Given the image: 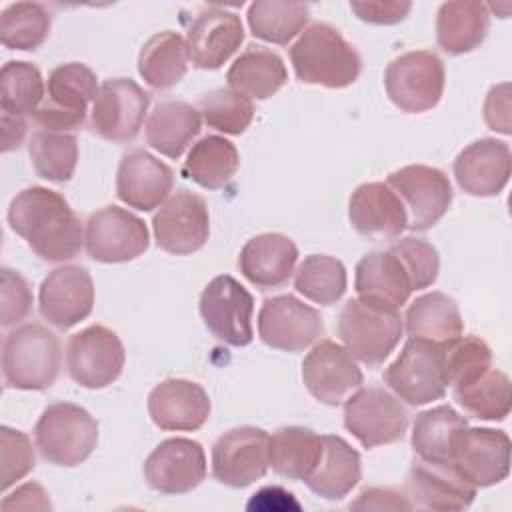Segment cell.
I'll return each instance as SVG.
<instances>
[{
    "instance_id": "1",
    "label": "cell",
    "mask_w": 512,
    "mask_h": 512,
    "mask_svg": "<svg viewBox=\"0 0 512 512\" xmlns=\"http://www.w3.org/2000/svg\"><path fill=\"white\" fill-rule=\"evenodd\" d=\"M8 224L46 262L72 260L84 244L78 214L60 192L44 186L24 188L12 198Z\"/></svg>"
},
{
    "instance_id": "2",
    "label": "cell",
    "mask_w": 512,
    "mask_h": 512,
    "mask_svg": "<svg viewBox=\"0 0 512 512\" xmlns=\"http://www.w3.org/2000/svg\"><path fill=\"white\" fill-rule=\"evenodd\" d=\"M290 62L300 82L326 88H346L362 70L358 50L326 22H314L300 34L290 46Z\"/></svg>"
},
{
    "instance_id": "3",
    "label": "cell",
    "mask_w": 512,
    "mask_h": 512,
    "mask_svg": "<svg viewBox=\"0 0 512 512\" xmlns=\"http://www.w3.org/2000/svg\"><path fill=\"white\" fill-rule=\"evenodd\" d=\"M62 366L58 336L38 322L16 326L4 338L2 376L16 390L50 388Z\"/></svg>"
},
{
    "instance_id": "4",
    "label": "cell",
    "mask_w": 512,
    "mask_h": 512,
    "mask_svg": "<svg viewBox=\"0 0 512 512\" xmlns=\"http://www.w3.org/2000/svg\"><path fill=\"white\" fill-rule=\"evenodd\" d=\"M36 448L54 466L82 464L98 444V422L78 404L54 402L44 408L34 428Z\"/></svg>"
},
{
    "instance_id": "5",
    "label": "cell",
    "mask_w": 512,
    "mask_h": 512,
    "mask_svg": "<svg viewBox=\"0 0 512 512\" xmlns=\"http://www.w3.org/2000/svg\"><path fill=\"white\" fill-rule=\"evenodd\" d=\"M404 330L398 312L380 310L350 298L338 316V336L344 348L368 368L380 366L400 342Z\"/></svg>"
},
{
    "instance_id": "6",
    "label": "cell",
    "mask_w": 512,
    "mask_h": 512,
    "mask_svg": "<svg viewBox=\"0 0 512 512\" xmlns=\"http://www.w3.org/2000/svg\"><path fill=\"white\" fill-rule=\"evenodd\" d=\"M388 388L410 406H424L446 394L442 344L408 338L398 358L384 370Z\"/></svg>"
},
{
    "instance_id": "7",
    "label": "cell",
    "mask_w": 512,
    "mask_h": 512,
    "mask_svg": "<svg viewBox=\"0 0 512 512\" xmlns=\"http://www.w3.org/2000/svg\"><path fill=\"white\" fill-rule=\"evenodd\" d=\"M444 64L430 50H412L394 58L384 74L386 94L408 114L432 110L444 92Z\"/></svg>"
},
{
    "instance_id": "8",
    "label": "cell",
    "mask_w": 512,
    "mask_h": 512,
    "mask_svg": "<svg viewBox=\"0 0 512 512\" xmlns=\"http://www.w3.org/2000/svg\"><path fill=\"white\" fill-rule=\"evenodd\" d=\"M124 362L126 352L122 340L102 324H92L68 340L66 370L82 388L100 390L110 386L120 378Z\"/></svg>"
},
{
    "instance_id": "9",
    "label": "cell",
    "mask_w": 512,
    "mask_h": 512,
    "mask_svg": "<svg viewBox=\"0 0 512 512\" xmlns=\"http://www.w3.org/2000/svg\"><path fill=\"white\" fill-rule=\"evenodd\" d=\"M344 426L364 448H376L402 440L408 414L388 390L368 386L358 388L344 402Z\"/></svg>"
},
{
    "instance_id": "10",
    "label": "cell",
    "mask_w": 512,
    "mask_h": 512,
    "mask_svg": "<svg viewBox=\"0 0 512 512\" xmlns=\"http://www.w3.org/2000/svg\"><path fill=\"white\" fill-rule=\"evenodd\" d=\"M386 184L400 198L408 224L414 232H426L448 212L452 204V184L448 176L434 166L410 164L394 170Z\"/></svg>"
},
{
    "instance_id": "11",
    "label": "cell",
    "mask_w": 512,
    "mask_h": 512,
    "mask_svg": "<svg viewBox=\"0 0 512 512\" xmlns=\"http://www.w3.org/2000/svg\"><path fill=\"white\" fill-rule=\"evenodd\" d=\"M252 314V294L228 274L212 278L200 294V316L204 326L224 344L240 348L252 342Z\"/></svg>"
},
{
    "instance_id": "12",
    "label": "cell",
    "mask_w": 512,
    "mask_h": 512,
    "mask_svg": "<svg viewBox=\"0 0 512 512\" xmlns=\"http://www.w3.org/2000/svg\"><path fill=\"white\" fill-rule=\"evenodd\" d=\"M270 468V436L256 426L224 432L212 446V476L230 488H246Z\"/></svg>"
},
{
    "instance_id": "13",
    "label": "cell",
    "mask_w": 512,
    "mask_h": 512,
    "mask_svg": "<svg viewBox=\"0 0 512 512\" xmlns=\"http://www.w3.org/2000/svg\"><path fill=\"white\" fill-rule=\"evenodd\" d=\"M150 234L142 218L118 208L106 206L90 214L84 232V246L92 260L104 264L130 262L148 250Z\"/></svg>"
},
{
    "instance_id": "14",
    "label": "cell",
    "mask_w": 512,
    "mask_h": 512,
    "mask_svg": "<svg viewBox=\"0 0 512 512\" xmlns=\"http://www.w3.org/2000/svg\"><path fill=\"white\" fill-rule=\"evenodd\" d=\"M158 248L174 256L198 252L210 234L208 206L202 196L180 188L164 200L152 218Z\"/></svg>"
},
{
    "instance_id": "15",
    "label": "cell",
    "mask_w": 512,
    "mask_h": 512,
    "mask_svg": "<svg viewBox=\"0 0 512 512\" xmlns=\"http://www.w3.org/2000/svg\"><path fill=\"white\" fill-rule=\"evenodd\" d=\"M150 94L130 78L104 80L92 102L90 128L104 140L130 142L138 136Z\"/></svg>"
},
{
    "instance_id": "16",
    "label": "cell",
    "mask_w": 512,
    "mask_h": 512,
    "mask_svg": "<svg viewBox=\"0 0 512 512\" xmlns=\"http://www.w3.org/2000/svg\"><path fill=\"white\" fill-rule=\"evenodd\" d=\"M302 380L318 402L338 406L362 388L364 374L344 346L320 340L302 362Z\"/></svg>"
},
{
    "instance_id": "17",
    "label": "cell",
    "mask_w": 512,
    "mask_h": 512,
    "mask_svg": "<svg viewBox=\"0 0 512 512\" xmlns=\"http://www.w3.org/2000/svg\"><path fill=\"white\" fill-rule=\"evenodd\" d=\"M322 330L318 310L292 294L266 298L258 312L260 340L276 350L300 352L314 344Z\"/></svg>"
},
{
    "instance_id": "18",
    "label": "cell",
    "mask_w": 512,
    "mask_h": 512,
    "mask_svg": "<svg viewBox=\"0 0 512 512\" xmlns=\"http://www.w3.org/2000/svg\"><path fill=\"white\" fill-rule=\"evenodd\" d=\"M38 308L42 318L58 330H68L86 320L94 308L90 272L76 264L54 268L40 284Z\"/></svg>"
},
{
    "instance_id": "19",
    "label": "cell",
    "mask_w": 512,
    "mask_h": 512,
    "mask_svg": "<svg viewBox=\"0 0 512 512\" xmlns=\"http://www.w3.org/2000/svg\"><path fill=\"white\" fill-rule=\"evenodd\" d=\"M144 478L160 494H186L206 478L204 448L190 438H168L146 458Z\"/></svg>"
},
{
    "instance_id": "20",
    "label": "cell",
    "mask_w": 512,
    "mask_h": 512,
    "mask_svg": "<svg viewBox=\"0 0 512 512\" xmlns=\"http://www.w3.org/2000/svg\"><path fill=\"white\" fill-rule=\"evenodd\" d=\"M454 466L474 486L488 488L510 472V438L494 428H464L456 440Z\"/></svg>"
},
{
    "instance_id": "21",
    "label": "cell",
    "mask_w": 512,
    "mask_h": 512,
    "mask_svg": "<svg viewBox=\"0 0 512 512\" xmlns=\"http://www.w3.org/2000/svg\"><path fill=\"white\" fill-rule=\"evenodd\" d=\"M406 496L416 508L466 510L476 488L458 472L454 462L414 460L406 476Z\"/></svg>"
},
{
    "instance_id": "22",
    "label": "cell",
    "mask_w": 512,
    "mask_h": 512,
    "mask_svg": "<svg viewBox=\"0 0 512 512\" xmlns=\"http://www.w3.org/2000/svg\"><path fill=\"white\" fill-rule=\"evenodd\" d=\"M244 40V26L236 12L220 6L204 8L188 28L186 50L200 70H218Z\"/></svg>"
},
{
    "instance_id": "23",
    "label": "cell",
    "mask_w": 512,
    "mask_h": 512,
    "mask_svg": "<svg viewBox=\"0 0 512 512\" xmlns=\"http://www.w3.org/2000/svg\"><path fill=\"white\" fill-rule=\"evenodd\" d=\"M148 414L160 430L192 432L206 424L210 398L198 382L168 378L148 394Z\"/></svg>"
},
{
    "instance_id": "24",
    "label": "cell",
    "mask_w": 512,
    "mask_h": 512,
    "mask_svg": "<svg viewBox=\"0 0 512 512\" xmlns=\"http://www.w3.org/2000/svg\"><path fill=\"white\" fill-rule=\"evenodd\" d=\"M512 156L506 142L480 138L468 144L454 160L458 186L470 196H496L510 180Z\"/></svg>"
},
{
    "instance_id": "25",
    "label": "cell",
    "mask_w": 512,
    "mask_h": 512,
    "mask_svg": "<svg viewBox=\"0 0 512 512\" xmlns=\"http://www.w3.org/2000/svg\"><path fill=\"white\" fill-rule=\"evenodd\" d=\"M172 184V168L150 152L132 150L122 156L116 174V196L130 208L150 212L162 206Z\"/></svg>"
},
{
    "instance_id": "26",
    "label": "cell",
    "mask_w": 512,
    "mask_h": 512,
    "mask_svg": "<svg viewBox=\"0 0 512 512\" xmlns=\"http://www.w3.org/2000/svg\"><path fill=\"white\" fill-rule=\"evenodd\" d=\"M348 218L352 228L368 240L398 238L408 224L400 198L384 182L360 184L350 196Z\"/></svg>"
},
{
    "instance_id": "27",
    "label": "cell",
    "mask_w": 512,
    "mask_h": 512,
    "mask_svg": "<svg viewBox=\"0 0 512 512\" xmlns=\"http://www.w3.org/2000/svg\"><path fill=\"white\" fill-rule=\"evenodd\" d=\"M354 288L368 306L398 312L410 298V278L392 252H368L356 264Z\"/></svg>"
},
{
    "instance_id": "28",
    "label": "cell",
    "mask_w": 512,
    "mask_h": 512,
    "mask_svg": "<svg viewBox=\"0 0 512 512\" xmlns=\"http://www.w3.org/2000/svg\"><path fill=\"white\" fill-rule=\"evenodd\" d=\"M298 260L296 244L278 232H266L250 238L240 256L238 266L248 282L268 290L290 280Z\"/></svg>"
},
{
    "instance_id": "29",
    "label": "cell",
    "mask_w": 512,
    "mask_h": 512,
    "mask_svg": "<svg viewBox=\"0 0 512 512\" xmlns=\"http://www.w3.org/2000/svg\"><path fill=\"white\" fill-rule=\"evenodd\" d=\"M360 454L340 436H322V454L306 486L324 500H342L360 482Z\"/></svg>"
},
{
    "instance_id": "30",
    "label": "cell",
    "mask_w": 512,
    "mask_h": 512,
    "mask_svg": "<svg viewBox=\"0 0 512 512\" xmlns=\"http://www.w3.org/2000/svg\"><path fill=\"white\" fill-rule=\"evenodd\" d=\"M490 28L488 4L482 2H444L436 14V42L450 54L460 56L476 50Z\"/></svg>"
},
{
    "instance_id": "31",
    "label": "cell",
    "mask_w": 512,
    "mask_h": 512,
    "mask_svg": "<svg viewBox=\"0 0 512 512\" xmlns=\"http://www.w3.org/2000/svg\"><path fill=\"white\" fill-rule=\"evenodd\" d=\"M200 110L182 100H164L146 120V142L168 158H180L200 134Z\"/></svg>"
},
{
    "instance_id": "32",
    "label": "cell",
    "mask_w": 512,
    "mask_h": 512,
    "mask_svg": "<svg viewBox=\"0 0 512 512\" xmlns=\"http://www.w3.org/2000/svg\"><path fill=\"white\" fill-rule=\"evenodd\" d=\"M228 86L250 100L274 96L288 80L284 60L262 46H248L226 72Z\"/></svg>"
},
{
    "instance_id": "33",
    "label": "cell",
    "mask_w": 512,
    "mask_h": 512,
    "mask_svg": "<svg viewBox=\"0 0 512 512\" xmlns=\"http://www.w3.org/2000/svg\"><path fill=\"white\" fill-rule=\"evenodd\" d=\"M406 332L436 344L458 338L464 332V320L454 298L444 292H428L418 296L406 310Z\"/></svg>"
},
{
    "instance_id": "34",
    "label": "cell",
    "mask_w": 512,
    "mask_h": 512,
    "mask_svg": "<svg viewBox=\"0 0 512 512\" xmlns=\"http://www.w3.org/2000/svg\"><path fill=\"white\" fill-rule=\"evenodd\" d=\"M186 40L172 30L158 32L146 40L138 54V72L150 88L176 86L188 70Z\"/></svg>"
},
{
    "instance_id": "35",
    "label": "cell",
    "mask_w": 512,
    "mask_h": 512,
    "mask_svg": "<svg viewBox=\"0 0 512 512\" xmlns=\"http://www.w3.org/2000/svg\"><path fill=\"white\" fill-rule=\"evenodd\" d=\"M466 426V418L448 404L424 410L412 426V448L422 460L452 462L456 440Z\"/></svg>"
},
{
    "instance_id": "36",
    "label": "cell",
    "mask_w": 512,
    "mask_h": 512,
    "mask_svg": "<svg viewBox=\"0 0 512 512\" xmlns=\"http://www.w3.org/2000/svg\"><path fill=\"white\" fill-rule=\"evenodd\" d=\"M240 166V154L236 146L224 136H204L192 144L182 174L206 190L224 188Z\"/></svg>"
},
{
    "instance_id": "37",
    "label": "cell",
    "mask_w": 512,
    "mask_h": 512,
    "mask_svg": "<svg viewBox=\"0 0 512 512\" xmlns=\"http://www.w3.org/2000/svg\"><path fill=\"white\" fill-rule=\"evenodd\" d=\"M322 454V436L304 426H282L270 438V466L288 480H306Z\"/></svg>"
},
{
    "instance_id": "38",
    "label": "cell",
    "mask_w": 512,
    "mask_h": 512,
    "mask_svg": "<svg viewBox=\"0 0 512 512\" xmlns=\"http://www.w3.org/2000/svg\"><path fill=\"white\" fill-rule=\"evenodd\" d=\"M454 400L466 414L480 420H504L510 414V380L502 370L488 368L476 378L454 386Z\"/></svg>"
},
{
    "instance_id": "39",
    "label": "cell",
    "mask_w": 512,
    "mask_h": 512,
    "mask_svg": "<svg viewBox=\"0 0 512 512\" xmlns=\"http://www.w3.org/2000/svg\"><path fill=\"white\" fill-rule=\"evenodd\" d=\"M310 16V8L302 2H276L256 0L248 6L250 32L272 44L286 46L296 34L302 32Z\"/></svg>"
},
{
    "instance_id": "40",
    "label": "cell",
    "mask_w": 512,
    "mask_h": 512,
    "mask_svg": "<svg viewBox=\"0 0 512 512\" xmlns=\"http://www.w3.org/2000/svg\"><path fill=\"white\" fill-rule=\"evenodd\" d=\"M48 98L46 104L86 118L88 104L98 96V80L96 74L80 62H68L56 66L48 76Z\"/></svg>"
},
{
    "instance_id": "41",
    "label": "cell",
    "mask_w": 512,
    "mask_h": 512,
    "mask_svg": "<svg viewBox=\"0 0 512 512\" xmlns=\"http://www.w3.org/2000/svg\"><path fill=\"white\" fill-rule=\"evenodd\" d=\"M28 154L36 174L50 182H68L78 162V140L68 132L36 130L28 142Z\"/></svg>"
},
{
    "instance_id": "42",
    "label": "cell",
    "mask_w": 512,
    "mask_h": 512,
    "mask_svg": "<svg viewBox=\"0 0 512 512\" xmlns=\"http://www.w3.org/2000/svg\"><path fill=\"white\" fill-rule=\"evenodd\" d=\"M346 284L344 264L328 254L306 256L294 274V288L320 306L336 304L344 296Z\"/></svg>"
},
{
    "instance_id": "43",
    "label": "cell",
    "mask_w": 512,
    "mask_h": 512,
    "mask_svg": "<svg viewBox=\"0 0 512 512\" xmlns=\"http://www.w3.org/2000/svg\"><path fill=\"white\" fill-rule=\"evenodd\" d=\"M44 102L40 70L24 60H10L0 70V108L6 114H34Z\"/></svg>"
},
{
    "instance_id": "44",
    "label": "cell",
    "mask_w": 512,
    "mask_h": 512,
    "mask_svg": "<svg viewBox=\"0 0 512 512\" xmlns=\"http://www.w3.org/2000/svg\"><path fill=\"white\" fill-rule=\"evenodd\" d=\"M52 16L36 2L10 4L0 16V40L10 50H36L48 38Z\"/></svg>"
},
{
    "instance_id": "45",
    "label": "cell",
    "mask_w": 512,
    "mask_h": 512,
    "mask_svg": "<svg viewBox=\"0 0 512 512\" xmlns=\"http://www.w3.org/2000/svg\"><path fill=\"white\" fill-rule=\"evenodd\" d=\"M198 108L210 128L230 136L242 134L254 118L252 100L232 88H218L204 94Z\"/></svg>"
},
{
    "instance_id": "46",
    "label": "cell",
    "mask_w": 512,
    "mask_h": 512,
    "mask_svg": "<svg viewBox=\"0 0 512 512\" xmlns=\"http://www.w3.org/2000/svg\"><path fill=\"white\" fill-rule=\"evenodd\" d=\"M444 354V368H446V380L448 386H460L484 370L492 366V352L490 346L474 336H458L454 340H448L442 344Z\"/></svg>"
},
{
    "instance_id": "47",
    "label": "cell",
    "mask_w": 512,
    "mask_h": 512,
    "mask_svg": "<svg viewBox=\"0 0 512 512\" xmlns=\"http://www.w3.org/2000/svg\"><path fill=\"white\" fill-rule=\"evenodd\" d=\"M388 252H392L404 266L412 290H422L436 282L440 272V258L438 250L430 242L416 236H406L390 244Z\"/></svg>"
},
{
    "instance_id": "48",
    "label": "cell",
    "mask_w": 512,
    "mask_h": 512,
    "mask_svg": "<svg viewBox=\"0 0 512 512\" xmlns=\"http://www.w3.org/2000/svg\"><path fill=\"white\" fill-rule=\"evenodd\" d=\"M34 448L30 438L14 428H0V486L8 490L34 468Z\"/></svg>"
},
{
    "instance_id": "49",
    "label": "cell",
    "mask_w": 512,
    "mask_h": 512,
    "mask_svg": "<svg viewBox=\"0 0 512 512\" xmlns=\"http://www.w3.org/2000/svg\"><path fill=\"white\" fill-rule=\"evenodd\" d=\"M2 328H10L28 318L32 310V290L26 278L10 268H2Z\"/></svg>"
},
{
    "instance_id": "50",
    "label": "cell",
    "mask_w": 512,
    "mask_h": 512,
    "mask_svg": "<svg viewBox=\"0 0 512 512\" xmlns=\"http://www.w3.org/2000/svg\"><path fill=\"white\" fill-rule=\"evenodd\" d=\"M352 12L368 24H378V26H390L402 22L412 4L410 2H388V0H352L350 2Z\"/></svg>"
},
{
    "instance_id": "51",
    "label": "cell",
    "mask_w": 512,
    "mask_h": 512,
    "mask_svg": "<svg viewBox=\"0 0 512 512\" xmlns=\"http://www.w3.org/2000/svg\"><path fill=\"white\" fill-rule=\"evenodd\" d=\"M350 510H412L406 494L394 488H366L348 506Z\"/></svg>"
},
{
    "instance_id": "52",
    "label": "cell",
    "mask_w": 512,
    "mask_h": 512,
    "mask_svg": "<svg viewBox=\"0 0 512 512\" xmlns=\"http://www.w3.org/2000/svg\"><path fill=\"white\" fill-rule=\"evenodd\" d=\"M50 498L48 492L36 484V482H26L18 486L12 494L4 496L2 500V510H50Z\"/></svg>"
},
{
    "instance_id": "53",
    "label": "cell",
    "mask_w": 512,
    "mask_h": 512,
    "mask_svg": "<svg viewBox=\"0 0 512 512\" xmlns=\"http://www.w3.org/2000/svg\"><path fill=\"white\" fill-rule=\"evenodd\" d=\"M510 104H508V84H500L490 88L486 104H484V118L492 130L502 134H510Z\"/></svg>"
},
{
    "instance_id": "54",
    "label": "cell",
    "mask_w": 512,
    "mask_h": 512,
    "mask_svg": "<svg viewBox=\"0 0 512 512\" xmlns=\"http://www.w3.org/2000/svg\"><path fill=\"white\" fill-rule=\"evenodd\" d=\"M248 510H264V512H270V510H300V504L284 488L266 486L250 498Z\"/></svg>"
},
{
    "instance_id": "55",
    "label": "cell",
    "mask_w": 512,
    "mask_h": 512,
    "mask_svg": "<svg viewBox=\"0 0 512 512\" xmlns=\"http://www.w3.org/2000/svg\"><path fill=\"white\" fill-rule=\"evenodd\" d=\"M26 130H28V124H26L24 116H14V114L2 112V152L20 148V144L24 142Z\"/></svg>"
}]
</instances>
